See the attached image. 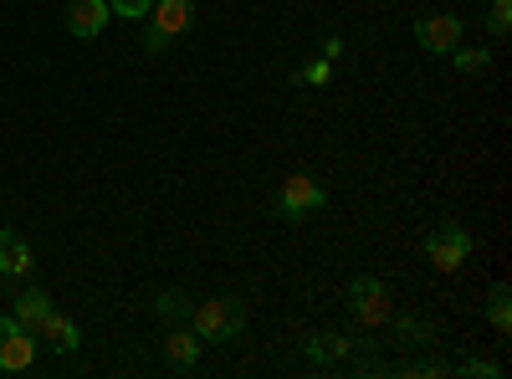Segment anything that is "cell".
<instances>
[{
  "label": "cell",
  "instance_id": "obj_9",
  "mask_svg": "<svg viewBox=\"0 0 512 379\" xmlns=\"http://www.w3.org/2000/svg\"><path fill=\"white\" fill-rule=\"evenodd\" d=\"M36 333H41L36 344H47V349H57V354H72V349H77V339H82L77 323H72L67 313H57V308H47V318L36 323Z\"/></svg>",
  "mask_w": 512,
  "mask_h": 379
},
{
  "label": "cell",
  "instance_id": "obj_5",
  "mask_svg": "<svg viewBox=\"0 0 512 379\" xmlns=\"http://www.w3.org/2000/svg\"><path fill=\"white\" fill-rule=\"evenodd\" d=\"M185 26H190V0H159V6H154V26L144 31V47L149 52H164Z\"/></svg>",
  "mask_w": 512,
  "mask_h": 379
},
{
  "label": "cell",
  "instance_id": "obj_2",
  "mask_svg": "<svg viewBox=\"0 0 512 379\" xmlns=\"http://www.w3.org/2000/svg\"><path fill=\"white\" fill-rule=\"evenodd\" d=\"M425 257H431L436 272H456L466 257H472V231L456 226V221H441L431 236H425Z\"/></svg>",
  "mask_w": 512,
  "mask_h": 379
},
{
  "label": "cell",
  "instance_id": "obj_1",
  "mask_svg": "<svg viewBox=\"0 0 512 379\" xmlns=\"http://www.w3.org/2000/svg\"><path fill=\"white\" fill-rule=\"evenodd\" d=\"M190 313H195V339H205V344L236 339L241 323H246V308H241L236 298H210V303H200V308H190Z\"/></svg>",
  "mask_w": 512,
  "mask_h": 379
},
{
  "label": "cell",
  "instance_id": "obj_8",
  "mask_svg": "<svg viewBox=\"0 0 512 379\" xmlns=\"http://www.w3.org/2000/svg\"><path fill=\"white\" fill-rule=\"evenodd\" d=\"M108 21H113L108 0H72V6H67V31L72 36H98Z\"/></svg>",
  "mask_w": 512,
  "mask_h": 379
},
{
  "label": "cell",
  "instance_id": "obj_3",
  "mask_svg": "<svg viewBox=\"0 0 512 379\" xmlns=\"http://www.w3.org/2000/svg\"><path fill=\"white\" fill-rule=\"evenodd\" d=\"M349 313H354L364 328L390 323V292H384V282H374V277H354V282H349Z\"/></svg>",
  "mask_w": 512,
  "mask_h": 379
},
{
  "label": "cell",
  "instance_id": "obj_11",
  "mask_svg": "<svg viewBox=\"0 0 512 379\" xmlns=\"http://www.w3.org/2000/svg\"><path fill=\"white\" fill-rule=\"evenodd\" d=\"M47 308H52V298H47L41 287H31V292H21V298H16V318H21L26 328H36L41 318H47Z\"/></svg>",
  "mask_w": 512,
  "mask_h": 379
},
{
  "label": "cell",
  "instance_id": "obj_12",
  "mask_svg": "<svg viewBox=\"0 0 512 379\" xmlns=\"http://www.w3.org/2000/svg\"><path fill=\"white\" fill-rule=\"evenodd\" d=\"M487 318H492V328H497V333H507V328H512V292H507V287H492V298H487Z\"/></svg>",
  "mask_w": 512,
  "mask_h": 379
},
{
  "label": "cell",
  "instance_id": "obj_17",
  "mask_svg": "<svg viewBox=\"0 0 512 379\" xmlns=\"http://www.w3.org/2000/svg\"><path fill=\"white\" fill-rule=\"evenodd\" d=\"M328 77H333V62L328 57H318V62H308L303 72H297V82H308V88H323Z\"/></svg>",
  "mask_w": 512,
  "mask_h": 379
},
{
  "label": "cell",
  "instance_id": "obj_7",
  "mask_svg": "<svg viewBox=\"0 0 512 379\" xmlns=\"http://www.w3.org/2000/svg\"><path fill=\"white\" fill-rule=\"evenodd\" d=\"M323 205V185L313 180V175H292L287 185H282V216L287 221H303L308 210H318Z\"/></svg>",
  "mask_w": 512,
  "mask_h": 379
},
{
  "label": "cell",
  "instance_id": "obj_14",
  "mask_svg": "<svg viewBox=\"0 0 512 379\" xmlns=\"http://www.w3.org/2000/svg\"><path fill=\"white\" fill-rule=\"evenodd\" d=\"M164 354L175 359V364H195V359H200L195 333H169V339H164Z\"/></svg>",
  "mask_w": 512,
  "mask_h": 379
},
{
  "label": "cell",
  "instance_id": "obj_10",
  "mask_svg": "<svg viewBox=\"0 0 512 379\" xmlns=\"http://www.w3.org/2000/svg\"><path fill=\"white\" fill-rule=\"evenodd\" d=\"M0 272H6V277L31 272V246H26L21 231H0Z\"/></svg>",
  "mask_w": 512,
  "mask_h": 379
},
{
  "label": "cell",
  "instance_id": "obj_20",
  "mask_svg": "<svg viewBox=\"0 0 512 379\" xmlns=\"http://www.w3.org/2000/svg\"><path fill=\"white\" fill-rule=\"evenodd\" d=\"M461 374H482V379H497L502 369H497L492 359H466V364H461Z\"/></svg>",
  "mask_w": 512,
  "mask_h": 379
},
{
  "label": "cell",
  "instance_id": "obj_4",
  "mask_svg": "<svg viewBox=\"0 0 512 379\" xmlns=\"http://www.w3.org/2000/svg\"><path fill=\"white\" fill-rule=\"evenodd\" d=\"M36 359V339L26 333V323L11 313V318H0V374H21L31 369Z\"/></svg>",
  "mask_w": 512,
  "mask_h": 379
},
{
  "label": "cell",
  "instance_id": "obj_6",
  "mask_svg": "<svg viewBox=\"0 0 512 379\" xmlns=\"http://www.w3.org/2000/svg\"><path fill=\"white\" fill-rule=\"evenodd\" d=\"M415 41H420L431 57H446L451 47H461V16H446V11L420 16V21H415Z\"/></svg>",
  "mask_w": 512,
  "mask_h": 379
},
{
  "label": "cell",
  "instance_id": "obj_19",
  "mask_svg": "<svg viewBox=\"0 0 512 379\" xmlns=\"http://www.w3.org/2000/svg\"><path fill=\"white\" fill-rule=\"evenodd\" d=\"M108 6H113V16L139 21V16H149V11H154V0H108Z\"/></svg>",
  "mask_w": 512,
  "mask_h": 379
},
{
  "label": "cell",
  "instance_id": "obj_18",
  "mask_svg": "<svg viewBox=\"0 0 512 379\" xmlns=\"http://www.w3.org/2000/svg\"><path fill=\"white\" fill-rule=\"evenodd\" d=\"M487 26H492L497 36H507V31H512V0H492V11H487Z\"/></svg>",
  "mask_w": 512,
  "mask_h": 379
},
{
  "label": "cell",
  "instance_id": "obj_15",
  "mask_svg": "<svg viewBox=\"0 0 512 379\" xmlns=\"http://www.w3.org/2000/svg\"><path fill=\"white\" fill-rule=\"evenodd\" d=\"M446 57H456V67H461V72H487V62H492V57H487V52H477V47H451Z\"/></svg>",
  "mask_w": 512,
  "mask_h": 379
},
{
  "label": "cell",
  "instance_id": "obj_16",
  "mask_svg": "<svg viewBox=\"0 0 512 379\" xmlns=\"http://www.w3.org/2000/svg\"><path fill=\"white\" fill-rule=\"evenodd\" d=\"M154 308H159L164 318H185V313H190V298H185V292H159Z\"/></svg>",
  "mask_w": 512,
  "mask_h": 379
},
{
  "label": "cell",
  "instance_id": "obj_13",
  "mask_svg": "<svg viewBox=\"0 0 512 379\" xmlns=\"http://www.w3.org/2000/svg\"><path fill=\"white\" fill-rule=\"evenodd\" d=\"M344 354H349V339H338V333L308 344V359H313V364H333V359H344Z\"/></svg>",
  "mask_w": 512,
  "mask_h": 379
}]
</instances>
